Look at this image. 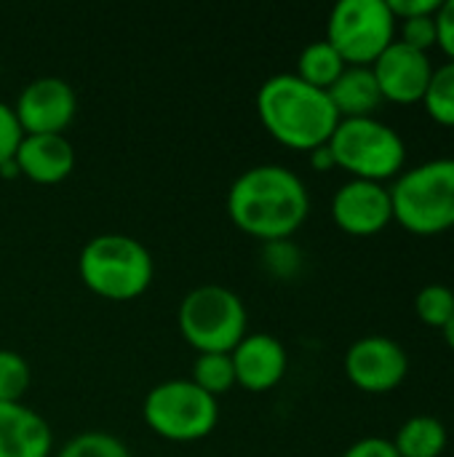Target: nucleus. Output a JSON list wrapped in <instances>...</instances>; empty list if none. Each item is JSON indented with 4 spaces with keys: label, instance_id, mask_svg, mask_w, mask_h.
Wrapping results in <instances>:
<instances>
[{
    "label": "nucleus",
    "instance_id": "nucleus-1",
    "mask_svg": "<svg viewBox=\"0 0 454 457\" xmlns=\"http://www.w3.org/2000/svg\"><path fill=\"white\" fill-rule=\"evenodd\" d=\"M310 212V193L300 174L281 163L241 171L227 190V214L238 230L268 244L292 238Z\"/></svg>",
    "mask_w": 454,
    "mask_h": 457
},
{
    "label": "nucleus",
    "instance_id": "nucleus-2",
    "mask_svg": "<svg viewBox=\"0 0 454 457\" xmlns=\"http://www.w3.org/2000/svg\"><path fill=\"white\" fill-rule=\"evenodd\" d=\"M257 115L276 142L308 153L326 145L340 123L329 94L294 72H278L260 86Z\"/></svg>",
    "mask_w": 454,
    "mask_h": 457
},
{
    "label": "nucleus",
    "instance_id": "nucleus-3",
    "mask_svg": "<svg viewBox=\"0 0 454 457\" xmlns=\"http://www.w3.org/2000/svg\"><path fill=\"white\" fill-rule=\"evenodd\" d=\"M80 281L99 297L126 303L147 292L155 276L150 249L126 233H99L78 254Z\"/></svg>",
    "mask_w": 454,
    "mask_h": 457
},
{
    "label": "nucleus",
    "instance_id": "nucleus-4",
    "mask_svg": "<svg viewBox=\"0 0 454 457\" xmlns=\"http://www.w3.org/2000/svg\"><path fill=\"white\" fill-rule=\"evenodd\" d=\"M393 220L415 236L454 228V158H436L404 171L391 187Z\"/></svg>",
    "mask_w": 454,
    "mask_h": 457
},
{
    "label": "nucleus",
    "instance_id": "nucleus-5",
    "mask_svg": "<svg viewBox=\"0 0 454 457\" xmlns=\"http://www.w3.org/2000/svg\"><path fill=\"white\" fill-rule=\"evenodd\" d=\"M177 321L182 337L198 353H230L246 337L249 313L233 289L203 284L182 297Z\"/></svg>",
    "mask_w": 454,
    "mask_h": 457
},
{
    "label": "nucleus",
    "instance_id": "nucleus-6",
    "mask_svg": "<svg viewBox=\"0 0 454 457\" xmlns=\"http://www.w3.org/2000/svg\"><path fill=\"white\" fill-rule=\"evenodd\" d=\"M326 145L334 155V166L345 169L353 179L383 185L407 163L404 139L377 118H343Z\"/></svg>",
    "mask_w": 454,
    "mask_h": 457
},
{
    "label": "nucleus",
    "instance_id": "nucleus-7",
    "mask_svg": "<svg viewBox=\"0 0 454 457\" xmlns=\"http://www.w3.org/2000/svg\"><path fill=\"white\" fill-rule=\"evenodd\" d=\"M142 418L153 434L169 442L206 439L219 420V404L190 378L153 386L142 402Z\"/></svg>",
    "mask_w": 454,
    "mask_h": 457
},
{
    "label": "nucleus",
    "instance_id": "nucleus-8",
    "mask_svg": "<svg viewBox=\"0 0 454 457\" xmlns=\"http://www.w3.org/2000/svg\"><path fill=\"white\" fill-rule=\"evenodd\" d=\"M399 21L388 0H340L326 21V43L348 67H372L396 40Z\"/></svg>",
    "mask_w": 454,
    "mask_h": 457
},
{
    "label": "nucleus",
    "instance_id": "nucleus-9",
    "mask_svg": "<svg viewBox=\"0 0 454 457\" xmlns=\"http://www.w3.org/2000/svg\"><path fill=\"white\" fill-rule=\"evenodd\" d=\"M24 134H64L75 120V88L59 75H40L29 80L11 104Z\"/></svg>",
    "mask_w": 454,
    "mask_h": 457
},
{
    "label": "nucleus",
    "instance_id": "nucleus-10",
    "mask_svg": "<svg viewBox=\"0 0 454 457\" xmlns=\"http://www.w3.org/2000/svg\"><path fill=\"white\" fill-rule=\"evenodd\" d=\"M409 372L407 351L383 335L356 340L345 353V375L364 394H391Z\"/></svg>",
    "mask_w": 454,
    "mask_h": 457
},
{
    "label": "nucleus",
    "instance_id": "nucleus-11",
    "mask_svg": "<svg viewBox=\"0 0 454 457\" xmlns=\"http://www.w3.org/2000/svg\"><path fill=\"white\" fill-rule=\"evenodd\" d=\"M372 72L383 99L396 104H417L428 91L433 64L425 51L409 48L396 37L372 64Z\"/></svg>",
    "mask_w": 454,
    "mask_h": 457
},
{
    "label": "nucleus",
    "instance_id": "nucleus-12",
    "mask_svg": "<svg viewBox=\"0 0 454 457\" xmlns=\"http://www.w3.org/2000/svg\"><path fill=\"white\" fill-rule=\"evenodd\" d=\"M332 220L348 236H377L393 222L391 190L380 182L351 179L332 198Z\"/></svg>",
    "mask_w": 454,
    "mask_h": 457
},
{
    "label": "nucleus",
    "instance_id": "nucleus-13",
    "mask_svg": "<svg viewBox=\"0 0 454 457\" xmlns=\"http://www.w3.org/2000/svg\"><path fill=\"white\" fill-rule=\"evenodd\" d=\"M230 359L235 370V386L252 394L276 388L289 367L284 343L268 332H254V335L246 332V337L230 351Z\"/></svg>",
    "mask_w": 454,
    "mask_h": 457
},
{
    "label": "nucleus",
    "instance_id": "nucleus-14",
    "mask_svg": "<svg viewBox=\"0 0 454 457\" xmlns=\"http://www.w3.org/2000/svg\"><path fill=\"white\" fill-rule=\"evenodd\" d=\"M13 163L21 177L37 185H56L75 169V147L64 134H24Z\"/></svg>",
    "mask_w": 454,
    "mask_h": 457
},
{
    "label": "nucleus",
    "instance_id": "nucleus-15",
    "mask_svg": "<svg viewBox=\"0 0 454 457\" xmlns=\"http://www.w3.org/2000/svg\"><path fill=\"white\" fill-rule=\"evenodd\" d=\"M54 434L48 420L24 402H0V457H48Z\"/></svg>",
    "mask_w": 454,
    "mask_h": 457
},
{
    "label": "nucleus",
    "instance_id": "nucleus-16",
    "mask_svg": "<svg viewBox=\"0 0 454 457\" xmlns=\"http://www.w3.org/2000/svg\"><path fill=\"white\" fill-rule=\"evenodd\" d=\"M340 120L343 118H375V110L385 102L372 67H345V72L326 91Z\"/></svg>",
    "mask_w": 454,
    "mask_h": 457
},
{
    "label": "nucleus",
    "instance_id": "nucleus-17",
    "mask_svg": "<svg viewBox=\"0 0 454 457\" xmlns=\"http://www.w3.org/2000/svg\"><path fill=\"white\" fill-rule=\"evenodd\" d=\"M393 447L399 457H442L447 450V428L439 418L415 415L399 428Z\"/></svg>",
    "mask_w": 454,
    "mask_h": 457
},
{
    "label": "nucleus",
    "instance_id": "nucleus-18",
    "mask_svg": "<svg viewBox=\"0 0 454 457\" xmlns=\"http://www.w3.org/2000/svg\"><path fill=\"white\" fill-rule=\"evenodd\" d=\"M345 59L332 48V43L326 40H313L308 43L300 56H297V78H302L305 83L329 91L334 86V80L345 72Z\"/></svg>",
    "mask_w": 454,
    "mask_h": 457
},
{
    "label": "nucleus",
    "instance_id": "nucleus-19",
    "mask_svg": "<svg viewBox=\"0 0 454 457\" xmlns=\"http://www.w3.org/2000/svg\"><path fill=\"white\" fill-rule=\"evenodd\" d=\"M209 396H222L235 386V370L230 353H198L190 378Z\"/></svg>",
    "mask_w": 454,
    "mask_h": 457
},
{
    "label": "nucleus",
    "instance_id": "nucleus-20",
    "mask_svg": "<svg viewBox=\"0 0 454 457\" xmlns=\"http://www.w3.org/2000/svg\"><path fill=\"white\" fill-rule=\"evenodd\" d=\"M423 104L439 126L454 129V62L433 70Z\"/></svg>",
    "mask_w": 454,
    "mask_h": 457
},
{
    "label": "nucleus",
    "instance_id": "nucleus-21",
    "mask_svg": "<svg viewBox=\"0 0 454 457\" xmlns=\"http://www.w3.org/2000/svg\"><path fill=\"white\" fill-rule=\"evenodd\" d=\"M415 311L425 327L444 329L454 319V292L444 284H428L417 292Z\"/></svg>",
    "mask_w": 454,
    "mask_h": 457
},
{
    "label": "nucleus",
    "instance_id": "nucleus-22",
    "mask_svg": "<svg viewBox=\"0 0 454 457\" xmlns=\"http://www.w3.org/2000/svg\"><path fill=\"white\" fill-rule=\"evenodd\" d=\"M56 457H131L128 447L107 431H83L72 436Z\"/></svg>",
    "mask_w": 454,
    "mask_h": 457
},
{
    "label": "nucleus",
    "instance_id": "nucleus-23",
    "mask_svg": "<svg viewBox=\"0 0 454 457\" xmlns=\"http://www.w3.org/2000/svg\"><path fill=\"white\" fill-rule=\"evenodd\" d=\"M32 380L29 361L8 348H0V402H21Z\"/></svg>",
    "mask_w": 454,
    "mask_h": 457
},
{
    "label": "nucleus",
    "instance_id": "nucleus-24",
    "mask_svg": "<svg viewBox=\"0 0 454 457\" xmlns=\"http://www.w3.org/2000/svg\"><path fill=\"white\" fill-rule=\"evenodd\" d=\"M262 265L276 278H294L302 268V252L297 249L292 238L268 241L262 244Z\"/></svg>",
    "mask_w": 454,
    "mask_h": 457
},
{
    "label": "nucleus",
    "instance_id": "nucleus-25",
    "mask_svg": "<svg viewBox=\"0 0 454 457\" xmlns=\"http://www.w3.org/2000/svg\"><path fill=\"white\" fill-rule=\"evenodd\" d=\"M404 46L409 48H417V51H425L436 46L439 40V32H436V13L433 16H417V19H404L401 21V37H399Z\"/></svg>",
    "mask_w": 454,
    "mask_h": 457
},
{
    "label": "nucleus",
    "instance_id": "nucleus-26",
    "mask_svg": "<svg viewBox=\"0 0 454 457\" xmlns=\"http://www.w3.org/2000/svg\"><path fill=\"white\" fill-rule=\"evenodd\" d=\"M21 137H24V131H21V126L16 120L13 107L5 104V102H0V166L8 163V161H13Z\"/></svg>",
    "mask_w": 454,
    "mask_h": 457
},
{
    "label": "nucleus",
    "instance_id": "nucleus-27",
    "mask_svg": "<svg viewBox=\"0 0 454 457\" xmlns=\"http://www.w3.org/2000/svg\"><path fill=\"white\" fill-rule=\"evenodd\" d=\"M388 8L396 21L417 19V16H433L442 8V0H388Z\"/></svg>",
    "mask_w": 454,
    "mask_h": 457
},
{
    "label": "nucleus",
    "instance_id": "nucleus-28",
    "mask_svg": "<svg viewBox=\"0 0 454 457\" xmlns=\"http://www.w3.org/2000/svg\"><path fill=\"white\" fill-rule=\"evenodd\" d=\"M436 32H439L436 46H442V51L450 56V62H454V0L442 3V8L436 13Z\"/></svg>",
    "mask_w": 454,
    "mask_h": 457
},
{
    "label": "nucleus",
    "instance_id": "nucleus-29",
    "mask_svg": "<svg viewBox=\"0 0 454 457\" xmlns=\"http://www.w3.org/2000/svg\"><path fill=\"white\" fill-rule=\"evenodd\" d=\"M343 457H399V453H396L393 442L380 439V436H367V439H359L356 445H351Z\"/></svg>",
    "mask_w": 454,
    "mask_h": 457
},
{
    "label": "nucleus",
    "instance_id": "nucleus-30",
    "mask_svg": "<svg viewBox=\"0 0 454 457\" xmlns=\"http://www.w3.org/2000/svg\"><path fill=\"white\" fill-rule=\"evenodd\" d=\"M310 166H313L316 171H329V169H334V155H332L329 145H321V147L310 150Z\"/></svg>",
    "mask_w": 454,
    "mask_h": 457
},
{
    "label": "nucleus",
    "instance_id": "nucleus-31",
    "mask_svg": "<svg viewBox=\"0 0 454 457\" xmlns=\"http://www.w3.org/2000/svg\"><path fill=\"white\" fill-rule=\"evenodd\" d=\"M442 332H444V337H447L450 348H452V351H454V319H452V321H450V324H447V327H444V329H442Z\"/></svg>",
    "mask_w": 454,
    "mask_h": 457
}]
</instances>
